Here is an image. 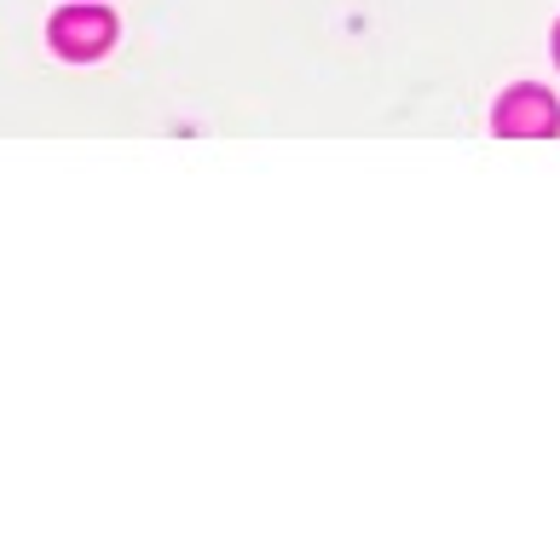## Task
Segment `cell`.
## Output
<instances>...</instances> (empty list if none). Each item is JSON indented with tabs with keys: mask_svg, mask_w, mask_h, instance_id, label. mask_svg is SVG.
I'll list each match as a JSON object with an SVG mask.
<instances>
[{
	"mask_svg": "<svg viewBox=\"0 0 560 560\" xmlns=\"http://www.w3.org/2000/svg\"><path fill=\"white\" fill-rule=\"evenodd\" d=\"M110 40H116V18L105 7H65L52 18V47L70 65H88V58L110 52Z\"/></svg>",
	"mask_w": 560,
	"mask_h": 560,
	"instance_id": "2",
	"label": "cell"
},
{
	"mask_svg": "<svg viewBox=\"0 0 560 560\" xmlns=\"http://www.w3.org/2000/svg\"><path fill=\"white\" fill-rule=\"evenodd\" d=\"M491 128L503 139H549L560 128V105L544 88H509L491 110Z\"/></svg>",
	"mask_w": 560,
	"mask_h": 560,
	"instance_id": "1",
	"label": "cell"
},
{
	"mask_svg": "<svg viewBox=\"0 0 560 560\" xmlns=\"http://www.w3.org/2000/svg\"><path fill=\"white\" fill-rule=\"evenodd\" d=\"M555 65H560V24H555Z\"/></svg>",
	"mask_w": 560,
	"mask_h": 560,
	"instance_id": "3",
	"label": "cell"
}]
</instances>
